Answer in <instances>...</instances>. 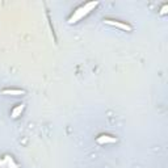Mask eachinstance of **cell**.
Masks as SVG:
<instances>
[{
  "label": "cell",
  "instance_id": "1",
  "mask_svg": "<svg viewBox=\"0 0 168 168\" xmlns=\"http://www.w3.org/2000/svg\"><path fill=\"white\" fill-rule=\"evenodd\" d=\"M97 4H99L97 2H91V3H87V4L82 5V7H79V8H77L75 12H74V15H72L71 17L69 19V22H70V24H74V22H76L77 20H80L83 16H86V15L89 12V11L96 7Z\"/></svg>",
  "mask_w": 168,
  "mask_h": 168
},
{
  "label": "cell",
  "instance_id": "2",
  "mask_svg": "<svg viewBox=\"0 0 168 168\" xmlns=\"http://www.w3.org/2000/svg\"><path fill=\"white\" fill-rule=\"evenodd\" d=\"M104 22H105V24H109V25L117 26V28H120V29H122V30H127V32H131V30H133V28H131L130 25L125 24V22H121V21H114V20L106 19V20H104Z\"/></svg>",
  "mask_w": 168,
  "mask_h": 168
},
{
  "label": "cell",
  "instance_id": "3",
  "mask_svg": "<svg viewBox=\"0 0 168 168\" xmlns=\"http://www.w3.org/2000/svg\"><path fill=\"white\" fill-rule=\"evenodd\" d=\"M116 142H117V138L110 137V135H100L97 138V143H100V144H104V143H116Z\"/></svg>",
  "mask_w": 168,
  "mask_h": 168
},
{
  "label": "cell",
  "instance_id": "4",
  "mask_svg": "<svg viewBox=\"0 0 168 168\" xmlns=\"http://www.w3.org/2000/svg\"><path fill=\"white\" fill-rule=\"evenodd\" d=\"M24 108H25V105H24V104H20V105L16 106V108L12 110V113H11V116H12V118H17V117L21 114V112L24 110Z\"/></svg>",
  "mask_w": 168,
  "mask_h": 168
},
{
  "label": "cell",
  "instance_id": "5",
  "mask_svg": "<svg viewBox=\"0 0 168 168\" xmlns=\"http://www.w3.org/2000/svg\"><path fill=\"white\" fill-rule=\"evenodd\" d=\"M3 93L4 95H13V96H19V95H24L25 91H22V89H4Z\"/></svg>",
  "mask_w": 168,
  "mask_h": 168
}]
</instances>
